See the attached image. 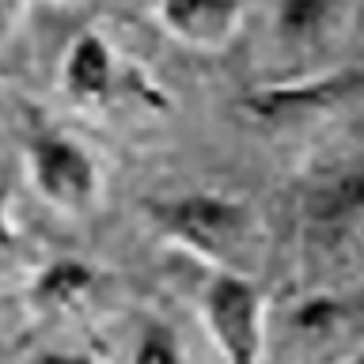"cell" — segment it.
Instances as JSON below:
<instances>
[{
  "instance_id": "1",
  "label": "cell",
  "mask_w": 364,
  "mask_h": 364,
  "mask_svg": "<svg viewBox=\"0 0 364 364\" xmlns=\"http://www.w3.org/2000/svg\"><path fill=\"white\" fill-rule=\"evenodd\" d=\"M148 220L164 239L205 262L213 273L258 277L266 262V224L247 201L224 193H182L148 201Z\"/></svg>"
},
{
  "instance_id": "2",
  "label": "cell",
  "mask_w": 364,
  "mask_h": 364,
  "mask_svg": "<svg viewBox=\"0 0 364 364\" xmlns=\"http://www.w3.org/2000/svg\"><path fill=\"white\" fill-rule=\"evenodd\" d=\"M311 292H341L364 281V167L338 178L311 205L304 239Z\"/></svg>"
},
{
  "instance_id": "3",
  "label": "cell",
  "mask_w": 364,
  "mask_h": 364,
  "mask_svg": "<svg viewBox=\"0 0 364 364\" xmlns=\"http://www.w3.org/2000/svg\"><path fill=\"white\" fill-rule=\"evenodd\" d=\"M201 323L224 364H266V296L258 277L213 273L201 292Z\"/></svg>"
},
{
  "instance_id": "4",
  "label": "cell",
  "mask_w": 364,
  "mask_h": 364,
  "mask_svg": "<svg viewBox=\"0 0 364 364\" xmlns=\"http://www.w3.org/2000/svg\"><path fill=\"white\" fill-rule=\"evenodd\" d=\"M27 167H31V182L38 190V198L46 205H53L57 213L84 216L87 209H95L99 190H102V171L95 164V156L80 141H73L65 133L34 136L27 148Z\"/></svg>"
},
{
  "instance_id": "5",
  "label": "cell",
  "mask_w": 364,
  "mask_h": 364,
  "mask_svg": "<svg viewBox=\"0 0 364 364\" xmlns=\"http://www.w3.org/2000/svg\"><path fill=\"white\" fill-rule=\"evenodd\" d=\"M349 0H277V42L296 61H318L349 31Z\"/></svg>"
},
{
  "instance_id": "6",
  "label": "cell",
  "mask_w": 364,
  "mask_h": 364,
  "mask_svg": "<svg viewBox=\"0 0 364 364\" xmlns=\"http://www.w3.org/2000/svg\"><path fill=\"white\" fill-rule=\"evenodd\" d=\"M159 23L190 50L220 53L243 31V4L239 0H156Z\"/></svg>"
},
{
  "instance_id": "7",
  "label": "cell",
  "mask_w": 364,
  "mask_h": 364,
  "mask_svg": "<svg viewBox=\"0 0 364 364\" xmlns=\"http://www.w3.org/2000/svg\"><path fill=\"white\" fill-rule=\"evenodd\" d=\"M118 57H114L110 42L95 31L76 34L73 46L65 53V68H61V91L76 107L84 110H99L114 99L118 87Z\"/></svg>"
},
{
  "instance_id": "8",
  "label": "cell",
  "mask_w": 364,
  "mask_h": 364,
  "mask_svg": "<svg viewBox=\"0 0 364 364\" xmlns=\"http://www.w3.org/2000/svg\"><path fill=\"white\" fill-rule=\"evenodd\" d=\"M95 289H99L95 266H87L80 258H57L38 269V277L31 281L27 300L42 315H73L95 300Z\"/></svg>"
},
{
  "instance_id": "9",
  "label": "cell",
  "mask_w": 364,
  "mask_h": 364,
  "mask_svg": "<svg viewBox=\"0 0 364 364\" xmlns=\"http://www.w3.org/2000/svg\"><path fill=\"white\" fill-rule=\"evenodd\" d=\"M129 364H182V346H178V338L171 334L167 326L152 323V326L141 330Z\"/></svg>"
},
{
  "instance_id": "10",
  "label": "cell",
  "mask_w": 364,
  "mask_h": 364,
  "mask_svg": "<svg viewBox=\"0 0 364 364\" xmlns=\"http://www.w3.org/2000/svg\"><path fill=\"white\" fill-rule=\"evenodd\" d=\"M19 258V232L11 224V190L0 186V269Z\"/></svg>"
},
{
  "instance_id": "11",
  "label": "cell",
  "mask_w": 364,
  "mask_h": 364,
  "mask_svg": "<svg viewBox=\"0 0 364 364\" xmlns=\"http://www.w3.org/2000/svg\"><path fill=\"white\" fill-rule=\"evenodd\" d=\"M23 8H27V0H0V46L16 34L19 19H23Z\"/></svg>"
},
{
  "instance_id": "12",
  "label": "cell",
  "mask_w": 364,
  "mask_h": 364,
  "mask_svg": "<svg viewBox=\"0 0 364 364\" xmlns=\"http://www.w3.org/2000/svg\"><path fill=\"white\" fill-rule=\"evenodd\" d=\"M31 364H99V357H91V353H76V349H46Z\"/></svg>"
},
{
  "instance_id": "13",
  "label": "cell",
  "mask_w": 364,
  "mask_h": 364,
  "mask_svg": "<svg viewBox=\"0 0 364 364\" xmlns=\"http://www.w3.org/2000/svg\"><path fill=\"white\" fill-rule=\"evenodd\" d=\"M338 364H364V346H360V349H353L349 357H346V360H338Z\"/></svg>"
},
{
  "instance_id": "14",
  "label": "cell",
  "mask_w": 364,
  "mask_h": 364,
  "mask_svg": "<svg viewBox=\"0 0 364 364\" xmlns=\"http://www.w3.org/2000/svg\"><path fill=\"white\" fill-rule=\"evenodd\" d=\"M57 4H68V0H57Z\"/></svg>"
}]
</instances>
